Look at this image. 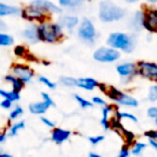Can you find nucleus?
I'll return each instance as SVG.
<instances>
[{"label":"nucleus","instance_id":"obj_1","mask_svg":"<svg viewBox=\"0 0 157 157\" xmlns=\"http://www.w3.org/2000/svg\"><path fill=\"white\" fill-rule=\"evenodd\" d=\"M126 11L124 8L111 1H102L99 5V18L103 23H112L125 17Z\"/></svg>","mask_w":157,"mask_h":157},{"label":"nucleus","instance_id":"obj_2","mask_svg":"<svg viewBox=\"0 0 157 157\" xmlns=\"http://www.w3.org/2000/svg\"><path fill=\"white\" fill-rule=\"evenodd\" d=\"M63 27L59 23H48L42 22L39 25V33L41 41L48 43H55L60 40L63 36Z\"/></svg>","mask_w":157,"mask_h":157},{"label":"nucleus","instance_id":"obj_3","mask_svg":"<svg viewBox=\"0 0 157 157\" xmlns=\"http://www.w3.org/2000/svg\"><path fill=\"white\" fill-rule=\"evenodd\" d=\"M108 45L125 53H130L135 48V40L130 35L125 33H113L108 37Z\"/></svg>","mask_w":157,"mask_h":157},{"label":"nucleus","instance_id":"obj_4","mask_svg":"<svg viewBox=\"0 0 157 157\" xmlns=\"http://www.w3.org/2000/svg\"><path fill=\"white\" fill-rule=\"evenodd\" d=\"M101 87V90L105 92L112 100L115 101L117 105H124V107H129V108H136L139 105V102L138 100L135 98V97L130 96L128 94H125V93H122L120 90H117L115 87H109V88H105V86L100 84L99 85Z\"/></svg>","mask_w":157,"mask_h":157},{"label":"nucleus","instance_id":"obj_5","mask_svg":"<svg viewBox=\"0 0 157 157\" xmlns=\"http://www.w3.org/2000/svg\"><path fill=\"white\" fill-rule=\"evenodd\" d=\"M78 38L84 41L85 43H93L96 39L97 31L95 28V25L88 18H84L78 28Z\"/></svg>","mask_w":157,"mask_h":157},{"label":"nucleus","instance_id":"obj_6","mask_svg":"<svg viewBox=\"0 0 157 157\" xmlns=\"http://www.w3.org/2000/svg\"><path fill=\"white\" fill-rule=\"evenodd\" d=\"M94 59L98 63H114L118 60L121 57V53L117 48H114L112 46H103V48H97L93 55Z\"/></svg>","mask_w":157,"mask_h":157},{"label":"nucleus","instance_id":"obj_7","mask_svg":"<svg viewBox=\"0 0 157 157\" xmlns=\"http://www.w3.org/2000/svg\"><path fill=\"white\" fill-rule=\"evenodd\" d=\"M138 73L151 81H157V63L152 61H139Z\"/></svg>","mask_w":157,"mask_h":157},{"label":"nucleus","instance_id":"obj_8","mask_svg":"<svg viewBox=\"0 0 157 157\" xmlns=\"http://www.w3.org/2000/svg\"><path fill=\"white\" fill-rule=\"evenodd\" d=\"M22 15L24 18L28 21H38V22H45V18L48 14L43 12L42 10L38 9V8L33 7V6H29V7L25 8L22 11Z\"/></svg>","mask_w":157,"mask_h":157},{"label":"nucleus","instance_id":"obj_9","mask_svg":"<svg viewBox=\"0 0 157 157\" xmlns=\"http://www.w3.org/2000/svg\"><path fill=\"white\" fill-rule=\"evenodd\" d=\"M12 74H14L15 76H17L18 78H21L24 83H28L33 80V71L28 67V66L25 65H14L12 67Z\"/></svg>","mask_w":157,"mask_h":157},{"label":"nucleus","instance_id":"obj_10","mask_svg":"<svg viewBox=\"0 0 157 157\" xmlns=\"http://www.w3.org/2000/svg\"><path fill=\"white\" fill-rule=\"evenodd\" d=\"M30 5L38 8V9L42 10L46 14H54V13L59 14L63 11L58 6L51 2L50 0H33V1H31Z\"/></svg>","mask_w":157,"mask_h":157},{"label":"nucleus","instance_id":"obj_11","mask_svg":"<svg viewBox=\"0 0 157 157\" xmlns=\"http://www.w3.org/2000/svg\"><path fill=\"white\" fill-rule=\"evenodd\" d=\"M144 28L151 33H157V10H145L144 12Z\"/></svg>","mask_w":157,"mask_h":157},{"label":"nucleus","instance_id":"obj_12","mask_svg":"<svg viewBox=\"0 0 157 157\" xmlns=\"http://www.w3.org/2000/svg\"><path fill=\"white\" fill-rule=\"evenodd\" d=\"M118 75L123 78H131L135 74L138 73V65L133 63H121L116 67Z\"/></svg>","mask_w":157,"mask_h":157},{"label":"nucleus","instance_id":"obj_13","mask_svg":"<svg viewBox=\"0 0 157 157\" xmlns=\"http://www.w3.org/2000/svg\"><path fill=\"white\" fill-rule=\"evenodd\" d=\"M22 36L25 40H27L30 43H37V42H39L41 40L40 39L39 26H37L35 24H31L28 27H26L23 30Z\"/></svg>","mask_w":157,"mask_h":157},{"label":"nucleus","instance_id":"obj_14","mask_svg":"<svg viewBox=\"0 0 157 157\" xmlns=\"http://www.w3.org/2000/svg\"><path fill=\"white\" fill-rule=\"evenodd\" d=\"M71 132L67 129L63 128H54L52 131V140L57 144H61L69 139Z\"/></svg>","mask_w":157,"mask_h":157},{"label":"nucleus","instance_id":"obj_15","mask_svg":"<svg viewBox=\"0 0 157 157\" xmlns=\"http://www.w3.org/2000/svg\"><path fill=\"white\" fill-rule=\"evenodd\" d=\"M130 26L131 29H133L136 31L141 30L142 28H144V12L137 11L133 14L132 18L130 21Z\"/></svg>","mask_w":157,"mask_h":157},{"label":"nucleus","instance_id":"obj_16","mask_svg":"<svg viewBox=\"0 0 157 157\" xmlns=\"http://www.w3.org/2000/svg\"><path fill=\"white\" fill-rule=\"evenodd\" d=\"M100 84L93 78H78V87L86 90H93Z\"/></svg>","mask_w":157,"mask_h":157},{"label":"nucleus","instance_id":"obj_17","mask_svg":"<svg viewBox=\"0 0 157 157\" xmlns=\"http://www.w3.org/2000/svg\"><path fill=\"white\" fill-rule=\"evenodd\" d=\"M59 24L63 27V28L67 29H73L80 24V21L76 16L74 15H63L59 20Z\"/></svg>","mask_w":157,"mask_h":157},{"label":"nucleus","instance_id":"obj_18","mask_svg":"<svg viewBox=\"0 0 157 157\" xmlns=\"http://www.w3.org/2000/svg\"><path fill=\"white\" fill-rule=\"evenodd\" d=\"M51 105H48V102H45L44 100L40 101V102H35V103H30L29 105V111L33 114H37V115H41V114H44L48 109Z\"/></svg>","mask_w":157,"mask_h":157},{"label":"nucleus","instance_id":"obj_19","mask_svg":"<svg viewBox=\"0 0 157 157\" xmlns=\"http://www.w3.org/2000/svg\"><path fill=\"white\" fill-rule=\"evenodd\" d=\"M20 13H21V10L17 7L6 5L5 2L0 3V16L1 17H3V16L16 15V14H20Z\"/></svg>","mask_w":157,"mask_h":157},{"label":"nucleus","instance_id":"obj_20","mask_svg":"<svg viewBox=\"0 0 157 157\" xmlns=\"http://www.w3.org/2000/svg\"><path fill=\"white\" fill-rule=\"evenodd\" d=\"M5 81L11 84L12 90H16V92H21L23 86H24V82H23L21 78H18L17 76L14 75V74H12V75H6Z\"/></svg>","mask_w":157,"mask_h":157},{"label":"nucleus","instance_id":"obj_21","mask_svg":"<svg viewBox=\"0 0 157 157\" xmlns=\"http://www.w3.org/2000/svg\"><path fill=\"white\" fill-rule=\"evenodd\" d=\"M84 0H58V3L60 7L67 8L70 10L80 9L83 5Z\"/></svg>","mask_w":157,"mask_h":157},{"label":"nucleus","instance_id":"obj_22","mask_svg":"<svg viewBox=\"0 0 157 157\" xmlns=\"http://www.w3.org/2000/svg\"><path fill=\"white\" fill-rule=\"evenodd\" d=\"M112 111V107L110 105H105L102 108V118H101V125L103 126V128L109 129L111 127V123L109 120V115L110 112Z\"/></svg>","mask_w":157,"mask_h":157},{"label":"nucleus","instance_id":"obj_23","mask_svg":"<svg viewBox=\"0 0 157 157\" xmlns=\"http://www.w3.org/2000/svg\"><path fill=\"white\" fill-rule=\"evenodd\" d=\"M0 95L2 98H6V99H9L11 101H18L20 100V92H16V90H0Z\"/></svg>","mask_w":157,"mask_h":157},{"label":"nucleus","instance_id":"obj_24","mask_svg":"<svg viewBox=\"0 0 157 157\" xmlns=\"http://www.w3.org/2000/svg\"><path fill=\"white\" fill-rule=\"evenodd\" d=\"M59 82H60L63 86H67V87L78 86V78H72V76H61V78H59Z\"/></svg>","mask_w":157,"mask_h":157},{"label":"nucleus","instance_id":"obj_25","mask_svg":"<svg viewBox=\"0 0 157 157\" xmlns=\"http://www.w3.org/2000/svg\"><path fill=\"white\" fill-rule=\"evenodd\" d=\"M13 43H14V40L10 35H7L5 33H0V45L1 46H10Z\"/></svg>","mask_w":157,"mask_h":157},{"label":"nucleus","instance_id":"obj_26","mask_svg":"<svg viewBox=\"0 0 157 157\" xmlns=\"http://www.w3.org/2000/svg\"><path fill=\"white\" fill-rule=\"evenodd\" d=\"M145 147H146L145 143H142V142H135L133 146L131 147V154L136 155V156H139V155L142 154V152H143Z\"/></svg>","mask_w":157,"mask_h":157},{"label":"nucleus","instance_id":"obj_27","mask_svg":"<svg viewBox=\"0 0 157 157\" xmlns=\"http://www.w3.org/2000/svg\"><path fill=\"white\" fill-rule=\"evenodd\" d=\"M74 99L76 100V102L78 103V105L81 108H83V109H86V108H92L93 107V101L90 102V101L86 100L85 98H83V97H81L80 95H74Z\"/></svg>","mask_w":157,"mask_h":157},{"label":"nucleus","instance_id":"obj_28","mask_svg":"<svg viewBox=\"0 0 157 157\" xmlns=\"http://www.w3.org/2000/svg\"><path fill=\"white\" fill-rule=\"evenodd\" d=\"M116 117H117L118 120H129L133 123L138 122V118L136 117L133 114L127 113V112H116Z\"/></svg>","mask_w":157,"mask_h":157},{"label":"nucleus","instance_id":"obj_29","mask_svg":"<svg viewBox=\"0 0 157 157\" xmlns=\"http://www.w3.org/2000/svg\"><path fill=\"white\" fill-rule=\"evenodd\" d=\"M25 128V122H18V123H15V124L13 125V126L10 128V133L9 136H11V137H13V136L17 135V132L21 130V129H24Z\"/></svg>","mask_w":157,"mask_h":157},{"label":"nucleus","instance_id":"obj_30","mask_svg":"<svg viewBox=\"0 0 157 157\" xmlns=\"http://www.w3.org/2000/svg\"><path fill=\"white\" fill-rule=\"evenodd\" d=\"M39 82L43 84V85H45L46 87L51 88V90H55V88H56V84H55L54 82H52V80L46 78V76H42V75L39 76Z\"/></svg>","mask_w":157,"mask_h":157},{"label":"nucleus","instance_id":"obj_31","mask_svg":"<svg viewBox=\"0 0 157 157\" xmlns=\"http://www.w3.org/2000/svg\"><path fill=\"white\" fill-rule=\"evenodd\" d=\"M22 114H23V108L20 107V105H17V107H15L11 112H10L9 117H10V120H16V118L20 117Z\"/></svg>","mask_w":157,"mask_h":157},{"label":"nucleus","instance_id":"obj_32","mask_svg":"<svg viewBox=\"0 0 157 157\" xmlns=\"http://www.w3.org/2000/svg\"><path fill=\"white\" fill-rule=\"evenodd\" d=\"M148 100L152 101V102L157 101V84L150 87V90H148Z\"/></svg>","mask_w":157,"mask_h":157},{"label":"nucleus","instance_id":"obj_33","mask_svg":"<svg viewBox=\"0 0 157 157\" xmlns=\"http://www.w3.org/2000/svg\"><path fill=\"white\" fill-rule=\"evenodd\" d=\"M88 140H90V142L93 145H97V144H99L101 141L105 140V137L103 136H96V137H90Z\"/></svg>","mask_w":157,"mask_h":157},{"label":"nucleus","instance_id":"obj_34","mask_svg":"<svg viewBox=\"0 0 157 157\" xmlns=\"http://www.w3.org/2000/svg\"><path fill=\"white\" fill-rule=\"evenodd\" d=\"M41 96H42V99H43L45 102H48V105H51V107H55V102L54 100H53L52 98L50 97V95L48 94V93H41Z\"/></svg>","mask_w":157,"mask_h":157},{"label":"nucleus","instance_id":"obj_35","mask_svg":"<svg viewBox=\"0 0 157 157\" xmlns=\"http://www.w3.org/2000/svg\"><path fill=\"white\" fill-rule=\"evenodd\" d=\"M131 154V151L129 150V145H125L123 146V148H121V152L118 154L120 157H128Z\"/></svg>","mask_w":157,"mask_h":157},{"label":"nucleus","instance_id":"obj_36","mask_svg":"<svg viewBox=\"0 0 157 157\" xmlns=\"http://www.w3.org/2000/svg\"><path fill=\"white\" fill-rule=\"evenodd\" d=\"M12 102H13V101L9 100V99L3 98V100L1 101V103H0V105H1V108H2V109L9 110V109H11V108H12Z\"/></svg>","mask_w":157,"mask_h":157},{"label":"nucleus","instance_id":"obj_37","mask_svg":"<svg viewBox=\"0 0 157 157\" xmlns=\"http://www.w3.org/2000/svg\"><path fill=\"white\" fill-rule=\"evenodd\" d=\"M147 115L151 118H156L157 117V107H151L147 110Z\"/></svg>","mask_w":157,"mask_h":157},{"label":"nucleus","instance_id":"obj_38","mask_svg":"<svg viewBox=\"0 0 157 157\" xmlns=\"http://www.w3.org/2000/svg\"><path fill=\"white\" fill-rule=\"evenodd\" d=\"M92 101H93V103H94V105H102V107H105V101L103 100L102 98L98 97V96L93 97Z\"/></svg>","mask_w":157,"mask_h":157},{"label":"nucleus","instance_id":"obj_39","mask_svg":"<svg viewBox=\"0 0 157 157\" xmlns=\"http://www.w3.org/2000/svg\"><path fill=\"white\" fill-rule=\"evenodd\" d=\"M145 137H147L148 139H154L157 140V130H148L144 133Z\"/></svg>","mask_w":157,"mask_h":157},{"label":"nucleus","instance_id":"obj_40","mask_svg":"<svg viewBox=\"0 0 157 157\" xmlns=\"http://www.w3.org/2000/svg\"><path fill=\"white\" fill-rule=\"evenodd\" d=\"M41 122L43 123V124L45 125V126L51 127V128H54V127H55L54 122H52L51 120H48V117H41Z\"/></svg>","mask_w":157,"mask_h":157},{"label":"nucleus","instance_id":"obj_41","mask_svg":"<svg viewBox=\"0 0 157 157\" xmlns=\"http://www.w3.org/2000/svg\"><path fill=\"white\" fill-rule=\"evenodd\" d=\"M14 52H15V54L17 55V56H23V55L26 53V50H25L24 46H16Z\"/></svg>","mask_w":157,"mask_h":157},{"label":"nucleus","instance_id":"obj_42","mask_svg":"<svg viewBox=\"0 0 157 157\" xmlns=\"http://www.w3.org/2000/svg\"><path fill=\"white\" fill-rule=\"evenodd\" d=\"M148 143H150V145L152 146V147L157 152V140L150 139V140H148Z\"/></svg>","mask_w":157,"mask_h":157},{"label":"nucleus","instance_id":"obj_43","mask_svg":"<svg viewBox=\"0 0 157 157\" xmlns=\"http://www.w3.org/2000/svg\"><path fill=\"white\" fill-rule=\"evenodd\" d=\"M5 141H6V133L2 132L0 135V143H3Z\"/></svg>","mask_w":157,"mask_h":157},{"label":"nucleus","instance_id":"obj_44","mask_svg":"<svg viewBox=\"0 0 157 157\" xmlns=\"http://www.w3.org/2000/svg\"><path fill=\"white\" fill-rule=\"evenodd\" d=\"M90 157H100V155L97 154V153H90Z\"/></svg>","mask_w":157,"mask_h":157},{"label":"nucleus","instance_id":"obj_45","mask_svg":"<svg viewBox=\"0 0 157 157\" xmlns=\"http://www.w3.org/2000/svg\"><path fill=\"white\" fill-rule=\"evenodd\" d=\"M145 1H146V2H148V3H152V5H153V3L157 2V0H145Z\"/></svg>","mask_w":157,"mask_h":157},{"label":"nucleus","instance_id":"obj_46","mask_svg":"<svg viewBox=\"0 0 157 157\" xmlns=\"http://www.w3.org/2000/svg\"><path fill=\"white\" fill-rule=\"evenodd\" d=\"M125 1H127V2H129V3H135V2H138L139 0H125Z\"/></svg>","mask_w":157,"mask_h":157},{"label":"nucleus","instance_id":"obj_47","mask_svg":"<svg viewBox=\"0 0 157 157\" xmlns=\"http://www.w3.org/2000/svg\"><path fill=\"white\" fill-rule=\"evenodd\" d=\"M155 123H156V126H157V117L155 118Z\"/></svg>","mask_w":157,"mask_h":157}]
</instances>
